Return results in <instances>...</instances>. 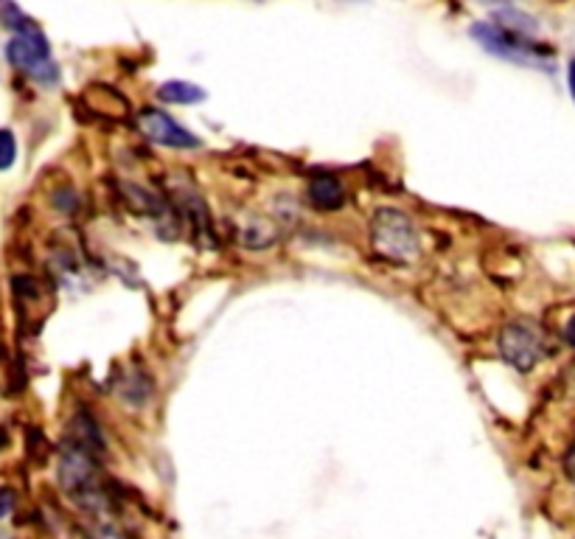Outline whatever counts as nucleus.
<instances>
[{"label": "nucleus", "mask_w": 575, "mask_h": 539, "mask_svg": "<svg viewBox=\"0 0 575 539\" xmlns=\"http://www.w3.org/2000/svg\"><path fill=\"white\" fill-rule=\"evenodd\" d=\"M567 82H570V93H573V99H575V60L570 62V68H567Z\"/></svg>", "instance_id": "nucleus-15"}, {"label": "nucleus", "mask_w": 575, "mask_h": 539, "mask_svg": "<svg viewBox=\"0 0 575 539\" xmlns=\"http://www.w3.org/2000/svg\"><path fill=\"white\" fill-rule=\"evenodd\" d=\"M68 433H71V447L85 450V453L96 455V458L105 453V439H101V430L96 428V421H93L87 414L73 416L71 430H68Z\"/></svg>", "instance_id": "nucleus-8"}, {"label": "nucleus", "mask_w": 575, "mask_h": 539, "mask_svg": "<svg viewBox=\"0 0 575 539\" xmlns=\"http://www.w3.org/2000/svg\"><path fill=\"white\" fill-rule=\"evenodd\" d=\"M17 158V141L9 130H0V171L9 169Z\"/></svg>", "instance_id": "nucleus-11"}, {"label": "nucleus", "mask_w": 575, "mask_h": 539, "mask_svg": "<svg viewBox=\"0 0 575 539\" xmlns=\"http://www.w3.org/2000/svg\"><path fill=\"white\" fill-rule=\"evenodd\" d=\"M471 37L480 40L486 51L498 53L503 60L519 62V65H534V62L539 65L544 53L528 37H523V32H514V28L503 26V23H480V26L471 28Z\"/></svg>", "instance_id": "nucleus-4"}, {"label": "nucleus", "mask_w": 575, "mask_h": 539, "mask_svg": "<svg viewBox=\"0 0 575 539\" xmlns=\"http://www.w3.org/2000/svg\"><path fill=\"white\" fill-rule=\"evenodd\" d=\"M564 472H567V478L575 483V444H573V447H570L567 458H564Z\"/></svg>", "instance_id": "nucleus-13"}, {"label": "nucleus", "mask_w": 575, "mask_h": 539, "mask_svg": "<svg viewBox=\"0 0 575 539\" xmlns=\"http://www.w3.org/2000/svg\"><path fill=\"white\" fill-rule=\"evenodd\" d=\"M3 444H7V433L0 430V447H3Z\"/></svg>", "instance_id": "nucleus-16"}, {"label": "nucleus", "mask_w": 575, "mask_h": 539, "mask_svg": "<svg viewBox=\"0 0 575 539\" xmlns=\"http://www.w3.org/2000/svg\"><path fill=\"white\" fill-rule=\"evenodd\" d=\"M309 203L321 211H337L346 203V189L334 175H318L309 183Z\"/></svg>", "instance_id": "nucleus-6"}, {"label": "nucleus", "mask_w": 575, "mask_h": 539, "mask_svg": "<svg viewBox=\"0 0 575 539\" xmlns=\"http://www.w3.org/2000/svg\"><path fill=\"white\" fill-rule=\"evenodd\" d=\"M548 337L534 321H511L500 335V355L508 366L519 371H530L544 357Z\"/></svg>", "instance_id": "nucleus-3"}, {"label": "nucleus", "mask_w": 575, "mask_h": 539, "mask_svg": "<svg viewBox=\"0 0 575 539\" xmlns=\"http://www.w3.org/2000/svg\"><path fill=\"white\" fill-rule=\"evenodd\" d=\"M14 508V492L12 489H0V519L7 517Z\"/></svg>", "instance_id": "nucleus-12"}, {"label": "nucleus", "mask_w": 575, "mask_h": 539, "mask_svg": "<svg viewBox=\"0 0 575 539\" xmlns=\"http://www.w3.org/2000/svg\"><path fill=\"white\" fill-rule=\"evenodd\" d=\"M564 340H567L570 346H575V315L570 318L567 326H564Z\"/></svg>", "instance_id": "nucleus-14"}, {"label": "nucleus", "mask_w": 575, "mask_h": 539, "mask_svg": "<svg viewBox=\"0 0 575 539\" xmlns=\"http://www.w3.org/2000/svg\"><path fill=\"white\" fill-rule=\"evenodd\" d=\"M87 523H91L93 539H132V534L127 531V526L121 523V517L116 514L112 503L101 508H93L85 514Z\"/></svg>", "instance_id": "nucleus-7"}, {"label": "nucleus", "mask_w": 575, "mask_h": 539, "mask_svg": "<svg viewBox=\"0 0 575 539\" xmlns=\"http://www.w3.org/2000/svg\"><path fill=\"white\" fill-rule=\"evenodd\" d=\"M0 23H3L7 28H12L14 34L37 32V23H34L32 17L23 12L14 0H0Z\"/></svg>", "instance_id": "nucleus-10"}, {"label": "nucleus", "mask_w": 575, "mask_h": 539, "mask_svg": "<svg viewBox=\"0 0 575 539\" xmlns=\"http://www.w3.org/2000/svg\"><path fill=\"white\" fill-rule=\"evenodd\" d=\"M7 57L20 73H26L37 85H57L59 82V68L51 57V46L39 28L28 34H14L7 46Z\"/></svg>", "instance_id": "nucleus-1"}, {"label": "nucleus", "mask_w": 575, "mask_h": 539, "mask_svg": "<svg viewBox=\"0 0 575 539\" xmlns=\"http://www.w3.org/2000/svg\"><path fill=\"white\" fill-rule=\"evenodd\" d=\"M157 99L166 105H196L205 99V91L191 82H164L157 87Z\"/></svg>", "instance_id": "nucleus-9"}, {"label": "nucleus", "mask_w": 575, "mask_h": 539, "mask_svg": "<svg viewBox=\"0 0 575 539\" xmlns=\"http://www.w3.org/2000/svg\"><path fill=\"white\" fill-rule=\"evenodd\" d=\"M373 248L393 262H410L419 256V233L402 211L382 208L371 225Z\"/></svg>", "instance_id": "nucleus-2"}, {"label": "nucleus", "mask_w": 575, "mask_h": 539, "mask_svg": "<svg viewBox=\"0 0 575 539\" xmlns=\"http://www.w3.org/2000/svg\"><path fill=\"white\" fill-rule=\"evenodd\" d=\"M135 124L137 130L144 132L146 139L155 141V144L160 146H171V149H194V146H200L196 135H191L185 127L177 124L169 112L141 110L137 112Z\"/></svg>", "instance_id": "nucleus-5"}]
</instances>
